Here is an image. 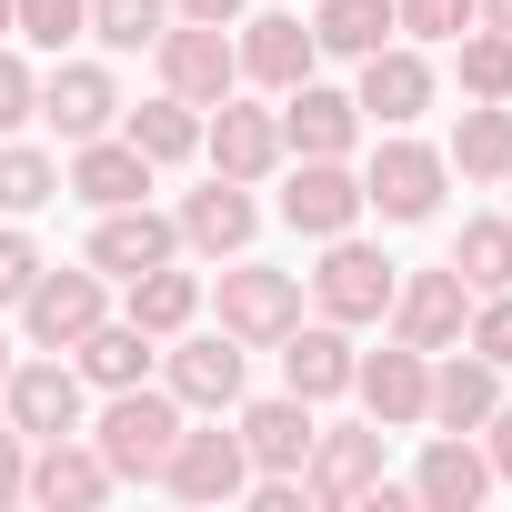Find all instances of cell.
<instances>
[{
    "label": "cell",
    "mask_w": 512,
    "mask_h": 512,
    "mask_svg": "<svg viewBox=\"0 0 512 512\" xmlns=\"http://www.w3.org/2000/svg\"><path fill=\"white\" fill-rule=\"evenodd\" d=\"M362 121H382V131H412L422 111H432V61L412 51V41H382L372 61H362Z\"/></svg>",
    "instance_id": "ba28073f"
},
{
    "label": "cell",
    "mask_w": 512,
    "mask_h": 512,
    "mask_svg": "<svg viewBox=\"0 0 512 512\" xmlns=\"http://www.w3.org/2000/svg\"><path fill=\"white\" fill-rule=\"evenodd\" d=\"M312 502H372V482H382V422H362V432H312Z\"/></svg>",
    "instance_id": "9a60e30c"
},
{
    "label": "cell",
    "mask_w": 512,
    "mask_h": 512,
    "mask_svg": "<svg viewBox=\"0 0 512 512\" xmlns=\"http://www.w3.org/2000/svg\"><path fill=\"white\" fill-rule=\"evenodd\" d=\"M161 482H171L181 502H231V492L251 482V452H241V432H181L171 462H161Z\"/></svg>",
    "instance_id": "7c38bea8"
},
{
    "label": "cell",
    "mask_w": 512,
    "mask_h": 512,
    "mask_svg": "<svg viewBox=\"0 0 512 512\" xmlns=\"http://www.w3.org/2000/svg\"><path fill=\"white\" fill-rule=\"evenodd\" d=\"M181 251V231L151 211V201H121V211H101V231H91V272H151V262H171Z\"/></svg>",
    "instance_id": "2e32d148"
},
{
    "label": "cell",
    "mask_w": 512,
    "mask_h": 512,
    "mask_svg": "<svg viewBox=\"0 0 512 512\" xmlns=\"http://www.w3.org/2000/svg\"><path fill=\"white\" fill-rule=\"evenodd\" d=\"M472 352H482L492 372H512V292H482V312H472Z\"/></svg>",
    "instance_id": "74e56055"
},
{
    "label": "cell",
    "mask_w": 512,
    "mask_h": 512,
    "mask_svg": "<svg viewBox=\"0 0 512 512\" xmlns=\"http://www.w3.org/2000/svg\"><path fill=\"white\" fill-rule=\"evenodd\" d=\"M31 282H41V241L31 231H0V302H21Z\"/></svg>",
    "instance_id": "ab89813d"
},
{
    "label": "cell",
    "mask_w": 512,
    "mask_h": 512,
    "mask_svg": "<svg viewBox=\"0 0 512 512\" xmlns=\"http://www.w3.org/2000/svg\"><path fill=\"white\" fill-rule=\"evenodd\" d=\"M21 121H41V81L21 51H0V131H21Z\"/></svg>",
    "instance_id": "f35d334b"
},
{
    "label": "cell",
    "mask_w": 512,
    "mask_h": 512,
    "mask_svg": "<svg viewBox=\"0 0 512 512\" xmlns=\"http://www.w3.org/2000/svg\"><path fill=\"white\" fill-rule=\"evenodd\" d=\"M292 322H302V282L292 272H262V262L221 272V332L231 342H282Z\"/></svg>",
    "instance_id": "8992f818"
},
{
    "label": "cell",
    "mask_w": 512,
    "mask_h": 512,
    "mask_svg": "<svg viewBox=\"0 0 512 512\" xmlns=\"http://www.w3.org/2000/svg\"><path fill=\"white\" fill-rule=\"evenodd\" d=\"M41 121H51L61 141H101V131L121 121V91H111V71H101V61H61V71L41 81Z\"/></svg>",
    "instance_id": "8fae6325"
},
{
    "label": "cell",
    "mask_w": 512,
    "mask_h": 512,
    "mask_svg": "<svg viewBox=\"0 0 512 512\" xmlns=\"http://www.w3.org/2000/svg\"><path fill=\"white\" fill-rule=\"evenodd\" d=\"M442 151L432 141H412V131H392L382 151H372V171H362V211H382V221H432L442 211Z\"/></svg>",
    "instance_id": "7a4b0ae2"
},
{
    "label": "cell",
    "mask_w": 512,
    "mask_h": 512,
    "mask_svg": "<svg viewBox=\"0 0 512 512\" xmlns=\"http://www.w3.org/2000/svg\"><path fill=\"white\" fill-rule=\"evenodd\" d=\"M462 322H472V282L442 262V272H412V282H392V332L412 342V352H442V342H462Z\"/></svg>",
    "instance_id": "5b68a950"
},
{
    "label": "cell",
    "mask_w": 512,
    "mask_h": 512,
    "mask_svg": "<svg viewBox=\"0 0 512 512\" xmlns=\"http://www.w3.org/2000/svg\"><path fill=\"white\" fill-rule=\"evenodd\" d=\"M0 382H11V342H0Z\"/></svg>",
    "instance_id": "f6af8a7d"
},
{
    "label": "cell",
    "mask_w": 512,
    "mask_h": 512,
    "mask_svg": "<svg viewBox=\"0 0 512 512\" xmlns=\"http://www.w3.org/2000/svg\"><path fill=\"white\" fill-rule=\"evenodd\" d=\"M462 91L472 101H512V31H462Z\"/></svg>",
    "instance_id": "d6a6232c"
},
{
    "label": "cell",
    "mask_w": 512,
    "mask_h": 512,
    "mask_svg": "<svg viewBox=\"0 0 512 512\" xmlns=\"http://www.w3.org/2000/svg\"><path fill=\"white\" fill-rule=\"evenodd\" d=\"M171 442H181V402L171 392H111V412H101V462H111V482H161V462H171Z\"/></svg>",
    "instance_id": "6da1fadb"
},
{
    "label": "cell",
    "mask_w": 512,
    "mask_h": 512,
    "mask_svg": "<svg viewBox=\"0 0 512 512\" xmlns=\"http://www.w3.org/2000/svg\"><path fill=\"white\" fill-rule=\"evenodd\" d=\"M191 312H201V282H191V272H171V262L131 272V322H141L151 342H161V332H181Z\"/></svg>",
    "instance_id": "4dcf8cb0"
},
{
    "label": "cell",
    "mask_w": 512,
    "mask_h": 512,
    "mask_svg": "<svg viewBox=\"0 0 512 512\" xmlns=\"http://www.w3.org/2000/svg\"><path fill=\"white\" fill-rule=\"evenodd\" d=\"M171 402H191V412H231V402H241V352H231V332H201V342L171 352Z\"/></svg>",
    "instance_id": "603a6c76"
},
{
    "label": "cell",
    "mask_w": 512,
    "mask_h": 512,
    "mask_svg": "<svg viewBox=\"0 0 512 512\" xmlns=\"http://www.w3.org/2000/svg\"><path fill=\"white\" fill-rule=\"evenodd\" d=\"M352 392H362V412H372L382 432H402V422H422V402H432V372H422V352H412V342H392V352L352 362Z\"/></svg>",
    "instance_id": "5bb4252c"
},
{
    "label": "cell",
    "mask_w": 512,
    "mask_h": 512,
    "mask_svg": "<svg viewBox=\"0 0 512 512\" xmlns=\"http://www.w3.org/2000/svg\"><path fill=\"white\" fill-rule=\"evenodd\" d=\"M392 21H402L412 41H462V31L482 21V0H392Z\"/></svg>",
    "instance_id": "8d00e7d4"
},
{
    "label": "cell",
    "mask_w": 512,
    "mask_h": 512,
    "mask_svg": "<svg viewBox=\"0 0 512 512\" xmlns=\"http://www.w3.org/2000/svg\"><path fill=\"white\" fill-rule=\"evenodd\" d=\"M251 221H262V211H251V181H221V171H211V191H191L171 231H181L191 251H211V262H221V251L251 241Z\"/></svg>",
    "instance_id": "44dd1931"
},
{
    "label": "cell",
    "mask_w": 512,
    "mask_h": 512,
    "mask_svg": "<svg viewBox=\"0 0 512 512\" xmlns=\"http://www.w3.org/2000/svg\"><path fill=\"white\" fill-rule=\"evenodd\" d=\"M352 141H362V101H352V91H322V81H292V101H282V151L342 161Z\"/></svg>",
    "instance_id": "9c48e42d"
},
{
    "label": "cell",
    "mask_w": 512,
    "mask_h": 512,
    "mask_svg": "<svg viewBox=\"0 0 512 512\" xmlns=\"http://www.w3.org/2000/svg\"><path fill=\"white\" fill-rule=\"evenodd\" d=\"M452 272H462L472 292H512V221H462Z\"/></svg>",
    "instance_id": "1f68e13d"
},
{
    "label": "cell",
    "mask_w": 512,
    "mask_h": 512,
    "mask_svg": "<svg viewBox=\"0 0 512 512\" xmlns=\"http://www.w3.org/2000/svg\"><path fill=\"white\" fill-rule=\"evenodd\" d=\"M492 402H502V382H492V362L472 352V362H442V372H432L422 422H442V432H482V422H492Z\"/></svg>",
    "instance_id": "484cf974"
},
{
    "label": "cell",
    "mask_w": 512,
    "mask_h": 512,
    "mask_svg": "<svg viewBox=\"0 0 512 512\" xmlns=\"http://www.w3.org/2000/svg\"><path fill=\"white\" fill-rule=\"evenodd\" d=\"M141 161H191L201 151V101H181V91H161V101H141L131 111V131H121Z\"/></svg>",
    "instance_id": "f1b7e54d"
},
{
    "label": "cell",
    "mask_w": 512,
    "mask_h": 512,
    "mask_svg": "<svg viewBox=\"0 0 512 512\" xmlns=\"http://www.w3.org/2000/svg\"><path fill=\"white\" fill-rule=\"evenodd\" d=\"M0 31H11V0H0Z\"/></svg>",
    "instance_id": "bcb514c9"
},
{
    "label": "cell",
    "mask_w": 512,
    "mask_h": 512,
    "mask_svg": "<svg viewBox=\"0 0 512 512\" xmlns=\"http://www.w3.org/2000/svg\"><path fill=\"white\" fill-rule=\"evenodd\" d=\"M282 221H292V231H312V241H332V231H352V221H362V181H352L342 161H302V171H292V191H282Z\"/></svg>",
    "instance_id": "ac0fdd59"
},
{
    "label": "cell",
    "mask_w": 512,
    "mask_h": 512,
    "mask_svg": "<svg viewBox=\"0 0 512 512\" xmlns=\"http://www.w3.org/2000/svg\"><path fill=\"white\" fill-rule=\"evenodd\" d=\"M61 191H81L91 211H121V201H141V191H151V161H141L131 141H111V131H101V141H81V161H71V181H61Z\"/></svg>",
    "instance_id": "cb8c5ba5"
},
{
    "label": "cell",
    "mask_w": 512,
    "mask_h": 512,
    "mask_svg": "<svg viewBox=\"0 0 512 512\" xmlns=\"http://www.w3.org/2000/svg\"><path fill=\"white\" fill-rule=\"evenodd\" d=\"M241 71L262 81V91H292V81H312V61H322V41L292 21V11H262V21H241Z\"/></svg>",
    "instance_id": "e0dca14e"
},
{
    "label": "cell",
    "mask_w": 512,
    "mask_h": 512,
    "mask_svg": "<svg viewBox=\"0 0 512 512\" xmlns=\"http://www.w3.org/2000/svg\"><path fill=\"white\" fill-rule=\"evenodd\" d=\"M11 31L41 41V51H61L71 31H91V0H11Z\"/></svg>",
    "instance_id": "d590c367"
},
{
    "label": "cell",
    "mask_w": 512,
    "mask_h": 512,
    "mask_svg": "<svg viewBox=\"0 0 512 512\" xmlns=\"http://www.w3.org/2000/svg\"><path fill=\"white\" fill-rule=\"evenodd\" d=\"M312 402L302 392H282V402H251L241 412V452H251V472H302L312 462Z\"/></svg>",
    "instance_id": "d6986e66"
},
{
    "label": "cell",
    "mask_w": 512,
    "mask_h": 512,
    "mask_svg": "<svg viewBox=\"0 0 512 512\" xmlns=\"http://www.w3.org/2000/svg\"><path fill=\"white\" fill-rule=\"evenodd\" d=\"M482 432H492V452H482V462H492V482H512V402H492V422H482Z\"/></svg>",
    "instance_id": "60d3db41"
},
{
    "label": "cell",
    "mask_w": 512,
    "mask_h": 512,
    "mask_svg": "<svg viewBox=\"0 0 512 512\" xmlns=\"http://www.w3.org/2000/svg\"><path fill=\"white\" fill-rule=\"evenodd\" d=\"M282 382L302 392V402H332V392H352V342H342V322H292L282 332Z\"/></svg>",
    "instance_id": "7402d4cb"
},
{
    "label": "cell",
    "mask_w": 512,
    "mask_h": 512,
    "mask_svg": "<svg viewBox=\"0 0 512 512\" xmlns=\"http://www.w3.org/2000/svg\"><path fill=\"white\" fill-rule=\"evenodd\" d=\"M91 322H101V272H41V282L21 292V332H31L41 352H71Z\"/></svg>",
    "instance_id": "30bf717a"
},
{
    "label": "cell",
    "mask_w": 512,
    "mask_h": 512,
    "mask_svg": "<svg viewBox=\"0 0 512 512\" xmlns=\"http://www.w3.org/2000/svg\"><path fill=\"white\" fill-rule=\"evenodd\" d=\"M21 492H31V502H51V512H81V502H101V492H111V462H101L91 442H71V432H61V442H41V462L21 472Z\"/></svg>",
    "instance_id": "ffe728a7"
},
{
    "label": "cell",
    "mask_w": 512,
    "mask_h": 512,
    "mask_svg": "<svg viewBox=\"0 0 512 512\" xmlns=\"http://www.w3.org/2000/svg\"><path fill=\"white\" fill-rule=\"evenodd\" d=\"M482 21H492V31H512V0H482Z\"/></svg>",
    "instance_id": "ee69618b"
},
{
    "label": "cell",
    "mask_w": 512,
    "mask_h": 512,
    "mask_svg": "<svg viewBox=\"0 0 512 512\" xmlns=\"http://www.w3.org/2000/svg\"><path fill=\"white\" fill-rule=\"evenodd\" d=\"M392 31H402L392 0H322V11H312V41H322L332 61H372Z\"/></svg>",
    "instance_id": "83f0119b"
},
{
    "label": "cell",
    "mask_w": 512,
    "mask_h": 512,
    "mask_svg": "<svg viewBox=\"0 0 512 512\" xmlns=\"http://www.w3.org/2000/svg\"><path fill=\"white\" fill-rule=\"evenodd\" d=\"M181 21H241V0H171Z\"/></svg>",
    "instance_id": "7bdbcfd3"
},
{
    "label": "cell",
    "mask_w": 512,
    "mask_h": 512,
    "mask_svg": "<svg viewBox=\"0 0 512 512\" xmlns=\"http://www.w3.org/2000/svg\"><path fill=\"white\" fill-rule=\"evenodd\" d=\"M201 151H211V171L221 181H262L272 161H282V111H251V101H211V121H201Z\"/></svg>",
    "instance_id": "52a82bcc"
},
{
    "label": "cell",
    "mask_w": 512,
    "mask_h": 512,
    "mask_svg": "<svg viewBox=\"0 0 512 512\" xmlns=\"http://www.w3.org/2000/svg\"><path fill=\"white\" fill-rule=\"evenodd\" d=\"M21 472L31 462H21V422H11V432H0V502H21Z\"/></svg>",
    "instance_id": "b9f144b4"
},
{
    "label": "cell",
    "mask_w": 512,
    "mask_h": 512,
    "mask_svg": "<svg viewBox=\"0 0 512 512\" xmlns=\"http://www.w3.org/2000/svg\"><path fill=\"white\" fill-rule=\"evenodd\" d=\"M392 262H382V251L372 241H352V231H332V251H322V272H312V302L332 312V322H382L392 312Z\"/></svg>",
    "instance_id": "3957f363"
},
{
    "label": "cell",
    "mask_w": 512,
    "mask_h": 512,
    "mask_svg": "<svg viewBox=\"0 0 512 512\" xmlns=\"http://www.w3.org/2000/svg\"><path fill=\"white\" fill-rule=\"evenodd\" d=\"M151 51H161V81H171L181 101H201V111L241 81V51H231V31H221V21H171Z\"/></svg>",
    "instance_id": "277c9868"
},
{
    "label": "cell",
    "mask_w": 512,
    "mask_h": 512,
    "mask_svg": "<svg viewBox=\"0 0 512 512\" xmlns=\"http://www.w3.org/2000/svg\"><path fill=\"white\" fill-rule=\"evenodd\" d=\"M442 161H452L462 181H502V171H512V111H502V101H472Z\"/></svg>",
    "instance_id": "f546056e"
},
{
    "label": "cell",
    "mask_w": 512,
    "mask_h": 512,
    "mask_svg": "<svg viewBox=\"0 0 512 512\" xmlns=\"http://www.w3.org/2000/svg\"><path fill=\"white\" fill-rule=\"evenodd\" d=\"M502 181H512V171H502Z\"/></svg>",
    "instance_id": "7dc6e473"
},
{
    "label": "cell",
    "mask_w": 512,
    "mask_h": 512,
    "mask_svg": "<svg viewBox=\"0 0 512 512\" xmlns=\"http://www.w3.org/2000/svg\"><path fill=\"white\" fill-rule=\"evenodd\" d=\"M51 191H61V171H51V151H21V141L0 151V211H11V221H31V211H41Z\"/></svg>",
    "instance_id": "e575fe53"
},
{
    "label": "cell",
    "mask_w": 512,
    "mask_h": 512,
    "mask_svg": "<svg viewBox=\"0 0 512 512\" xmlns=\"http://www.w3.org/2000/svg\"><path fill=\"white\" fill-rule=\"evenodd\" d=\"M91 31H101L111 51H151V41L171 31V0H91Z\"/></svg>",
    "instance_id": "836d02e7"
},
{
    "label": "cell",
    "mask_w": 512,
    "mask_h": 512,
    "mask_svg": "<svg viewBox=\"0 0 512 512\" xmlns=\"http://www.w3.org/2000/svg\"><path fill=\"white\" fill-rule=\"evenodd\" d=\"M0 392H11L21 442H61V432H81V372H61V362H21Z\"/></svg>",
    "instance_id": "4fadbf2b"
},
{
    "label": "cell",
    "mask_w": 512,
    "mask_h": 512,
    "mask_svg": "<svg viewBox=\"0 0 512 512\" xmlns=\"http://www.w3.org/2000/svg\"><path fill=\"white\" fill-rule=\"evenodd\" d=\"M482 492H492V462H482L462 432H452V442H432V452H422V472H412V502H432V512H472Z\"/></svg>",
    "instance_id": "d4e9b609"
},
{
    "label": "cell",
    "mask_w": 512,
    "mask_h": 512,
    "mask_svg": "<svg viewBox=\"0 0 512 512\" xmlns=\"http://www.w3.org/2000/svg\"><path fill=\"white\" fill-rule=\"evenodd\" d=\"M71 352H81V382H101V392H131L151 372V332L141 322H91Z\"/></svg>",
    "instance_id": "4316f807"
}]
</instances>
